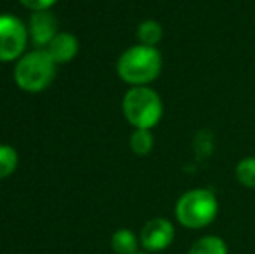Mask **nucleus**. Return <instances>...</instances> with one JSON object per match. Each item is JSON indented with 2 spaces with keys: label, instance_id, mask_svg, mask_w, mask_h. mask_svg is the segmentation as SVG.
Here are the masks:
<instances>
[{
  "label": "nucleus",
  "instance_id": "11",
  "mask_svg": "<svg viewBox=\"0 0 255 254\" xmlns=\"http://www.w3.org/2000/svg\"><path fill=\"white\" fill-rule=\"evenodd\" d=\"M130 150L139 157H146L151 153L154 146V138L151 129H134V132L130 134L128 139Z\"/></svg>",
  "mask_w": 255,
  "mask_h": 254
},
{
  "label": "nucleus",
  "instance_id": "7",
  "mask_svg": "<svg viewBox=\"0 0 255 254\" xmlns=\"http://www.w3.org/2000/svg\"><path fill=\"white\" fill-rule=\"evenodd\" d=\"M28 37L33 42L35 47H47L52 42V38L59 33L57 26V17L51 10H40V12H31L30 21H28Z\"/></svg>",
  "mask_w": 255,
  "mask_h": 254
},
{
  "label": "nucleus",
  "instance_id": "10",
  "mask_svg": "<svg viewBox=\"0 0 255 254\" xmlns=\"http://www.w3.org/2000/svg\"><path fill=\"white\" fill-rule=\"evenodd\" d=\"M137 237L127 228H120L111 237V248L117 254H137Z\"/></svg>",
  "mask_w": 255,
  "mask_h": 254
},
{
  "label": "nucleus",
  "instance_id": "16",
  "mask_svg": "<svg viewBox=\"0 0 255 254\" xmlns=\"http://www.w3.org/2000/svg\"><path fill=\"white\" fill-rule=\"evenodd\" d=\"M137 254H148V253H137Z\"/></svg>",
  "mask_w": 255,
  "mask_h": 254
},
{
  "label": "nucleus",
  "instance_id": "13",
  "mask_svg": "<svg viewBox=\"0 0 255 254\" xmlns=\"http://www.w3.org/2000/svg\"><path fill=\"white\" fill-rule=\"evenodd\" d=\"M17 164H19V155L16 148L10 145H0V180H5L14 174Z\"/></svg>",
  "mask_w": 255,
  "mask_h": 254
},
{
  "label": "nucleus",
  "instance_id": "9",
  "mask_svg": "<svg viewBox=\"0 0 255 254\" xmlns=\"http://www.w3.org/2000/svg\"><path fill=\"white\" fill-rule=\"evenodd\" d=\"M135 37H137L139 44L156 47L163 38V26L156 19H146L139 23L137 30H135Z\"/></svg>",
  "mask_w": 255,
  "mask_h": 254
},
{
  "label": "nucleus",
  "instance_id": "8",
  "mask_svg": "<svg viewBox=\"0 0 255 254\" xmlns=\"http://www.w3.org/2000/svg\"><path fill=\"white\" fill-rule=\"evenodd\" d=\"M78 49H80V44H78V38L73 33H70V31H59L52 38L51 44L45 47V51L49 52V56H51L52 61L56 64H64L73 61L77 58Z\"/></svg>",
  "mask_w": 255,
  "mask_h": 254
},
{
  "label": "nucleus",
  "instance_id": "1",
  "mask_svg": "<svg viewBox=\"0 0 255 254\" xmlns=\"http://www.w3.org/2000/svg\"><path fill=\"white\" fill-rule=\"evenodd\" d=\"M163 59L156 47L149 45H132L125 49L117 61V73L130 87L149 85L161 73Z\"/></svg>",
  "mask_w": 255,
  "mask_h": 254
},
{
  "label": "nucleus",
  "instance_id": "5",
  "mask_svg": "<svg viewBox=\"0 0 255 254\" xmlns=\"http://www.w3.org/2000/svg\"><path fill=\"white\" fill-rule=\"evenodd\" d=\"M28 26L12 14H0V63L17 61L28 45Z\"/></svg>",
  "mask_w": 255,
  "mask_h": 254
},
{
  "label": "nucleus",
  "instance_id": "6",
  "mask_svg": "<svg viewBox=\"0 0 255 254\" xmlns=\"http://www.w3.org/2000/svg\"><path fill=\"white\" fill-rule=\"evenodd\" d=\"M174 225L167 218H153L142 227L141 230V244L146 251L158 253L167 249L174 242Z\"/></svg>",
  "mask_w": 255,
  "mask_h": 254
},
{
  "label": "nucleus",
  "instance_id": "14",
  "mask_svg": "<svg viewBox=\"0 0 255 254\" xmlns=\"http://www.w3.org/2000/svg\"><path fill=\"white\" fill-rule=\"evenodd\" d=\"M236 180L247 188H255V157H245L236 164Z\"/></svg>",
  "mask_w": 255,
  "mask_h": 254
},
{
  "label": "nucleus",
  "instance_id": "4",
  "mask_svg": "<svg viewBox=\"0 0 255 254\" xmlns=\"http://www.w3.org/2000/svg\"><path fill=\"white\" fill-rule=\"evenodd\" d=\"M219 213L217 197L207 188H193L182 193L175 204V218L189 230L205 228L215 220Z\"/></svg>",
  "mask_w": 255,
  "mask_h": 254
},
{
  "label": "nucleus",
  "instance_id": "3",
  "mask_svg": "<svg viewBox=\"0 0 255 254\" xmlns=\"http://www.w3.org/2000/svg\"><path fill=\"white\" fill-rule=\"evenodd\" d=\"M56 77V63L45 49L23 54L14 66V82L24 92H42Z\"/></svg>",
  "mask_w": 255,
  "mask_h": 254
},
{
  "label": "nucleus",
  "instance_id": "2",
  "mask_svg": "<svg viewBox=\"0 0 255 254\" xmlns=\"http://www.w3.org/2000/svg\"><path fill=\"white\" fill-rule=\"evenodd\" d=\"M122 112L134 129H153L161 120L163 103L149 85L130 87L122 99Z\"/></svg>",
  "mask_w": 255,
  "mask_h": 254
},
{
  "label": "nucleus",
  "instance_id": "12",
  "mask_svg": "<svg viewBox=\"0 0 255 254\" xmlns=\"http://www.w3.org/2000/svg\"><path fill=\"white\" fill-rule=\"evenodd\" d=\"M188 254H228V246L217 235H207L198 239Z\"/></svg>",
  "mask_w": 255,
  "mask_h": 254
},
{
  "label": "nucleus",
  "instance_id": "15",
  "mask_svg": "<svg viewBox=\"0 0 255 254\" xmlns=\"http://www.w3.org/2000/svg\"><path fill=\"white\" fill-rule=\"evenodd\" d=\"M19 3L31 12H40V10H51L57 0H19Z\"/></svg>",
  "mask_w": 255,
  "mask_h": 254
}]
</instances>
